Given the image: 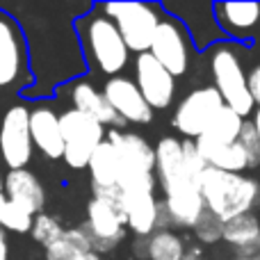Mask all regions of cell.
Returning a JSON list of instances; mask_svg holds the SVG:
<instances>
[{
  "label": "cell",
  "mask_w": 260,
  "mask_h": 260,
  "mask_svg": "<svg viewBox=\"0 0 260 260\" xmlns=\"http://www.w3.org/2000/svg\"><path fill=\"white\" fill-rule=\"evenodd\" d=\"M130 251H133V260H148V238H133Z\"/></svg>",
  "instance_id": "32"
},
{
  "label": "cell",
  "mask_w": 260,
  "mask_h": 260,
  "mask_svg": "<svg viewBox=\"0 0 260 260\" xmlns=\"http://www.w3.org/2000/svg\"><path fill=\"white\" fill-rule=\"evenodd\" d=\"M35 155L30 133V103L18 101L5 110L0 119V162L7 171L27 169Z\"/></svg>",
  "instance_id": "9"
},
{
  "label": "cell",
  "mask_w": 260,
  "mask_h": 260,
  "mask_svg": "<svg viewBox=\"0 0 260 260\" xmlns=\"http://www.w3.org/2000/svg\"><path fill=\"white\" fill-rule=\"evenodd\" d=\"M108 142L114 146L121 162V180L142 174H155V144L144 135L126 128L108 130Z\"/></svg>",
  "instance_id": "16"
},
{
  "label": "cell",
  "mask_w": 260,
  "mask_h": 260,
  "mask_svg": "<svg viewBox=\"0 0 260 260\" xmlns=\"http://www.w3.org/2000/svg\"><path fill=\"white\" fill-rule=\"evenodd\" d=\"M0 194H5V174L0 171Z\"/></svg>",
  "instance_id": "37"
},
{
  "label": "cell",
  "mask_w": 260,
  "mask_h": 260,
  "mask_svg": "<svg viewBox=\"0 0 260 260\" xmlns=\"http://www.w3.org/2000/svg\"><path fill=\"white\" fill-rule=\"evenodd\" d=\"M121 212L126 217L128 233L133 238H151L157 231V212H160V199L146 192L123 194Z\"/></svg>",
  "instance_id": "20"
},
{
  "label": "cell",
  "mask_w": 260,
  "mask_h": 260,
  "mask_svg": "<svg viewBox=\"0 0 260 260\" xmlns=\"http://www.w3.org/2000/svg\"><path fill=\"white\" fill-rule=\"evenodd\" d=\"M155 178H157V187L162 189L165 199L199 187V180L189 174L187 165H185L183 139L176 137V135H165V137L157 139Z\"/></svg>",
  "instance_id": "11"
},
{
  "label": "cell",
  "mask_w": 260,
  "mask_h": 260,
  "mask_svg": "<svg viewBox=\"0 0 260 260\" xmlns=\"http://www.w3.org/2000/svg\"><path fill=\"white\" fill-rule=\"evenodd\" d=\"M199 187L206 208L224 224L260 208V180L253 176L208 167L199 178Z\"/></svg>",
  "instance_id": "2"
},
{
  "label": "cell",
  "mask_w": 260,
  "mask_h": 260,
  "mask_svg": "<svg viewBox=\"0 0 260 260\" xmlns=\"http://www.w3.org/2000/svg\"><path fill=\"white\" fill-rule=\"evenodd\" d=\"M103 94L114 108V112L121 117L126 126H148L155 117V110L148 105L144 94L139 91L137 82L130 76H114L103 82Z\"/></svg>",
  "instance_id": "15"
},
{
  "label": "cell",
  "mask_w": 260,
  "mask_h": 260,
  "mask_svg": "<svg viewBox=\"0 0 260 260\" xmlns=\"http://www.w3.org/2000/svg\"><path fill=\"white\" fill-rule=\"evenodd\" d=\"M91 251H85V249H80L78 244H73L71 240H59L57 244H53V247L44 249V258L46 260H87Z\"/></svg>",
  "instance_id": "30"
},
{
  "label": "cell",
  "mask_w": 260,
  "mask_h": 260,
  "mask_svg": "<svg viewBox=\"0 0 260 260\" xmlns=\"http://www.w3.org/2000/svg\"><path fill=\"white\" fill-rule=\"evenodd\" d=\"M148 53L178 80V78L189 73V69L194 64V55L199 50L194 46L189 30L185 27V23L174 14L165 12Z\"/></svg>",
  "instance_id": "6"
},
{
  "label": "cell",
  "mask_w": 260,
  "mask_h": 260,
  "mask_svg": "<svg viewBox=\"0 0 260 260\" xmlns=\"http://www.w3.org/2000/svg\"><path fill=\"white\" fill-rule=\"evenodd\" d=\"M251 121H253V126H256L258 135H260V110H256V114H253V117H251Z\"/></svg>",
  "instance_id": "35"
},
{
  "label": "cell",
  "mask_w": 260,
  "mask_h": 260,
  "mask_svg": "<svg viewBox=\"0 0 260 260\" xmlns=\"http://www.w3.org/2000/svg\"><path fill=\"white\" fill-rule=\"evenodd\" d=\"M5 197L9 201L23 206L25 210H30L35 217L44 212L46 201H48L44 183L30 169H18L5 174Z\"/></svg>",
  "instance_id": "19"
},
{
  "label": "cell",
  "mask_w": 260,
  "mask_h": 260,
  "mask_svg": "<svg viewBox=\"0 0 260 260\" xmlns=\"http://www.w3.org/2000/svg\"><path fill=\"white\" fill-rule=\"evenodd\" d=\"M244 121L238 112H233L231 108H224L219 114L215 117V121L210 123V128L201 135L199 139L208 144H215V146H231V144H238L240 135H242Z\"/></svg>",
  "instance_id": "24"
},
{
  "label": "cell",
  "mask_w": 260,
  "mask_h": 260,
  "mask_svg": "<svg viewBox=\"0 0 260 260\" xmlns=\"http://www.w3.org/2000/svg\"><path fill=\"white\" fill-rule=\"evenodd\" d=\"M192 235L201 247H215V244L224 242V221L217 215H212L210 210H206L201 219L197 221V226L192 229Z\"/></svg>",
  "instance_id": "28"
},
{
  "label": "cell",
  "mask_w": 260,
  "mask_h": 260,
  "mask_svg": "<svg viewBox=\"0 0 260 260\" xmlns=\"http://www.w3.org/2000/svg\"><path fill=\"white\" fill-rule=\"evenodd\" d=\"M0 260H9V240L7 231L0 229Z\"/></svg>",
  "instance_id": "34"
},
{
  "label": "cell",
  "mask_w": 260,
  "mask_h": 260,
  "mask_svg": "<svg viewBox=\"0 0 260 260\" xmlns=\"http://www.w3.org/2000/svg\"><path fill=\"white\" fill-rule=\"evenodd\" d=\"M224 244L233 256H258L260 253V217L256 212L242 215L224 224Z\"/></svg>",
  "instance_id": "21"
},
{
  "label": "cell",
  "mask_w": 260,
  "mask_h": 260,
  "mask_svg": "<svg viewBox=\"0 0 260 260\" xmlns=\"http://www.w3.org/2000/svg\"><path fill=\"white\" fill-rule=\"evenodd\" d=\"M30 44L21 21L0 7V91H14L25 99L35 87L30 71Z\"/></svg>",
  "instance_id": "4"
},
{
  "label": "cell",
  "mask_w": 260,
  "mask_h": 260,
  "mask_svg": "<svg viewBox=\"0 0 260 260\" xmlns=\"http://www.w3.org/2000/svg\"><path fill=\"white\" fill-rule=\"evenodd\" d=\"M238 144L242 146V151L247 153L249 169H260V135H258L251 119L244 121V128H242V135H240Z\"/></svg>",
  "instance_id": "29"
},
{
  "label": "cell",
  "mask_w": 260,
  "mask_h": 260,
  "mask_svg": "<svg viewBox=\"0 0 260 260\" xmlns=\"http://www.w3.org/2000/svg\"><path fill=\"white\" fill-rule=\"evenodd\" d=\"M87 171L91 178V187H121V162H119L117 151L108 139L96 148Z\"/></svg>",
  "instance_id": "22"
},
{
  "label": "cell",
  "mask_w": 260,
  "mask_h": 260,
  "mask_svg": "<svg viewBox=\"0 0 260 260\" xmlns=\"http://www.w3.org/2000/svg\"><path fill=\"white\" fill-rule=\"evenodd\" d=\"M82 226H85L87 235H89L91 249L96 253H101V256L112 253L128 238V226H126V217H123L121 208L110 206V203L94 197L87 203Z\"/></svg>",
  "instance_id": "10"
},
{
  "label": "cell",
  "mask_w": 260,
  "mask_h": 260,
  "mask_svg": "<svg viewBox=\"0 0 260 260\" xmlns=\"http://www.w3.org/2000/svg\"><path fill=\"white\" fill-rule=\"evenodd\" d=\"M30 133L35 151L46 160H64V133H62V110L50 99H37L30 103Z\"/></svg>",
  "instance_id": "13"
},
{
  "label": "cell",
  "mask_w": 260,
  "mask_h": 260,
  "mask_svg": "<svg viewBox=\"0 0 260 260\" xmlns=\"http://www.w3.org/2000/svg\"><path fill=\"white\" fill-rule=\"evenodd\" d=\"M187 240L178 231H155L148 238V260H185Z\"/></svg>",
  "instance_id": "25"
},
{
  "label": "cell",
  "mask_w": 260,
  "mask_h": 260,
  "mask_svg": "<svg viewBox=\"0 0 260 260\" xmlns=\"http://www.w3.org/2000/svg\"><path fill=\"white\" fill-rule=\"evenodd\" d=\"M226 108L221 94L215 85L194 87L171 114V128L180 135V139L197 142L215 121V117Z\"/></svg>",
  "instance_id": "8"
},
{
  "label": "cell",
  "mask_w": 260,
  "mask_h": 260,
  "mask_svg": "<svg viewBox=\"0 0 260 260\" xmlns=\"http://www.w3.org/2000/svg\"><path fill=\"white\" fill-rule=\"evenodd\" d=\"M185 260H208L206 256V251H203V247L201 244H189V249H187V256H185Z\"/></svg>",
  "instance_id": "33"
},
{
  "label": "cell",
  "mask_w": 260,
  "mask_h": 260,
  "mask_svg": "<svg viewBox=\"0 0 260 260\" xmlns=\"http://www.w3.org/2000/svg\"><path fill=\"white\" fill-rule=\"evenodd\" d=\"M101 9L117 23L133 55L151 50L153 37L165 16L162 3H99Z\"/></svg>",
  "instance_id": "5"
},
{
  "label": "cell",
  "mask_w": 260,
  "mask_h": 260,
  "mask_svg": "<svg viewBox=\"0 0 260 260\" xmlns=\"http://www.w3.org/2000/svg\"><path fill=\"white\" fill-rule=\"evenodd\" d=\"M249 91L253 96V103L260 110V64H253L249 69Z\"/></svg>",
  "instance_id": "31"
},
{
  "label": "cell",
  "mask_w": 260,
  "mask_h": 260,
  "mask_svg": "<svg viewBox=\"0 0 260 260\" xmlns=\"http://www.w3.org/2000/svg\"><path fill=\"white\" fill-rule=\"evenodd\" d=\"M55 96H57V101H64L67 108L80 110V112L89 114L91 119H96L101 126H105L108 130L126 128L121 117L114 112L110 101L105 99L103 89L96 87L87 76H78L73 80H67L64 85H59L55 89Z\"/></svg>",
  "instance_id": "12"
},
{
  "label": "cell",
  "mask_w": 260,
  "mask_h": 260,
  "mask_svg": "<svg viewBox=\"0 0 260 260\" xmlns=\"http://www.w3.org/2000/svg\"><path fill=\"white\" fill-rule=\"evenodd\" d=\"M197 148L208 162V167H215L221 171H231V174H244L249 169L247 153L242 151L240 144H231V146H215L203 139H197Z\"/></svg>",
  "instance_id": "23"
},
{
  "label": "cell",
  "mask_w": 260,
  "mask_h": 260,
  "mask_svg": "<svg viewBox=\"0 0 260 260\" xmlns=\"http://www.w3.org/2000/svg\"><path fill=\"white\" fill-rule=\"evenodd\" d=\"M133 80L137 82L139 91L155 112L174 105L176 91H178L176 78L151 53H142L133 57Z\"/></svg>",
  "instance_id": "14"
},
{
  "label": "cell",
  "mask_w": 260,
  "mask_h": 260,
  "mask_svg": "<svg viewBox=\"0 0 260 260\" xmlns=\"http://www.w3.org/2000/svg\"><path fill=\"white\" fill-rule=\"evenodd\" d=\"M231 260H260V253L258 256H233Z\"/></svg>",
  "instance_id": "36"
},
{
  "label": "cell",
  "mask_w": 260,
  "mask_h": 260,
  "mask_svg": "<svg viewBox=\"0 0 260 260\" xmlns=\"http://www.w3.org/2000/svg\"><path fill=\"white\" fill-rule=\"evenodd\" d=\"M215 18L226 41L247 46L260 27V3H212Z\"/></svg>",
  "instance_id": "18"
},
{
  "label": "cell",
  "mask_w": 260,
  "mask_h": 260,
  "mask_svg": "<svg viewBox=\"0 0 260 260\" xmlns=\"http://www.w3.org/2000/svg\"><path fill=\"white\" fill-rule=\"evenodd\" d=\"M165 12L178 16L180 21L185 23V27L192 35V41L197 46V50H203L206 53L208 48H212L215 44L224 41L226 37L221 35L219 25H217L215 18V9H212V3H162Z\"/></svg>",
  "instance_id": "17"
},
{
  "label": "cell",
  "mask_w": 260,
  "mask_h": 260,
  "mask_svg": "<svg viewBox=\"0 0 260 260\" xmlns=\"http://www.w3.org/2000/svg\"><path fill=\"white\" fill-rule=\"evenodd\" d=\"M30 235L37 244L48 249V247H53V244H57L59 240H64L67 226L59 221V217L48 215V212H41V215L35 217V226H32Z\"/></svg>",
  "instance_id": "26"
},
{
  "label": "cell",
  "mask_w": 260,
  "mask_h": 260,
  "mask_svg": "<svg viewBox=\"0 0 260 260\" xmlns=\"http://www.w3.org/2000/svg\"><path fill=\"white\" fill-rule=\"evenodd\" d=\"M244 50L247 46L235 41H219L206 50L208 69L212 76V85L221 94L226 108L238 112L242 119H251L256 114V103L249 91V71L244 69Z\"/></svg>",
  "instance_id": "3"
},
{
  "label": "cell",
  "mask_w": 260,
  "mask_h": 260,
  "mask_svg": "<svg viewBox=\"0 0 260 260\" xmlns=\"http://www.w3.org/2000/svg\"><path fill=\"white\" fill-rule=\"evenodd\" d=\"M35 226V215L30 210H25L23 206L14 201H5V206L0 208V229L7 233H16V235H25L32 231Z\"/></svg>",
  "instance_id": "27"
},
{
  "label": "cell",
  "mask_w": 260,
  "mask_h": 260,
  "mask_svg": "<svg viewBox=\"0 0 260 260\" xmlns=\"http://www.w3.org/2000/svg\"><path fill=\"white\" fill-rule=\"evenodd\" d=\"M73 32L89 71L101 73L105 80L126 73L135 55L123 41L117 23L101 9L99 3L89 5L87 12L73 18Z\"/></svg>",
  "instance_id": "1"
},
{
  "label": "cell",
  "mask_w": 260,
  "mask_h": 260,
  "mask_svg": "<svg viewBox=\"0 0 260 260\" xmlns=\"http://www.w3.org/2000/svg\"><path fill=\"white\" fill-rule=\"evenodd\" d=\"M62 133H64V165L73 171L89 169L96 148L108 139V128L101 126L89 114L73 108L62 110Z\"/></svg>",
  "instance_id": "7"
}]
</instances>
